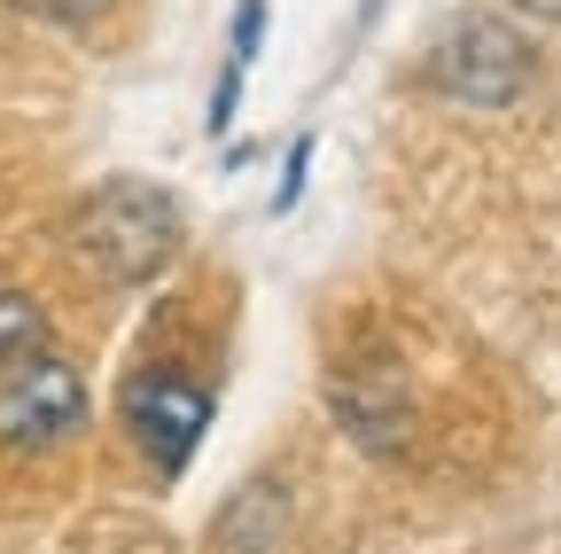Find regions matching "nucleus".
I'll list each match as a JSON object with an SVG mask.
<instances>
[{
	"label": "nucleus",
	"instance_id": "nucleus-2",
	"mask_svg": "<svg viewBox=\"0 0 561 554\" xmlns=\"http://www.w3.org/2000/svg\"><path fill=\"white\" fill-rule=\"evenodd\" d=\"M187 242V219L180 203L149 180H110L79 203V219H70V250H79L102 282L133 290V282H157V273L180 258Z\"/></svg>",
	"mask_w": 561,
	"mask_h": 554
},
{
	"label": "nucleus",
	"instance_id": "nucleus-5",
	"mask_svg": "<svg viewBox=\"0 0 561 554\" xmlns=\"http://www.w3.org/2000/svg\"><path fill=\"white\" fill-rule=\"evenodd\" d=\"M24 16H47V24H94L110 16V0H16Z\"/></svg>",
	"mask_w": 561,
	"mask_h": 554
},
{
	"label": "nucleus",
	"instance_id": "nucleus-3",
	"mask_svg": "<svg viewBox=\"0 0 561 554\" xmlns=\"http://www.w3.org/2000/svg\"><path fill=\"white\" fill-rule=\"evenodd\" d=\"M430 87L460 110H507L530 87V39L507 16H460L430 47Z\"/></svg>",
	"mask_w": 561,
	"mask_h": 554
},
{
	"label": "nucleus",
	"instance_id": "nucleus-7",
	"mask_svg": "<svg viewBox=\"0 0 561 554\" xmlns=\"http://www.w3.org/2000/svg\"><path fill=\"white\" fill-rule=\"evenodd\" d=\"M523 16H538V24H561V0H515Z\"/></svg>",
	"mask_w": 561,
	"mask_h": 554
},
{
	"label": "nucleus",
	"instance_id": "nucleus-4",
	"mask_svg": "<svg viewBox=\"0 0 561 554\" xmlns=\"http://www.w3.org/2000/svg\"><path fill=\"white\" fill-rule=\"evenodd\" d=\"M203 430H210V398L195 383H180V375L133 383V438H140V453H149L164 476L187 468V453H195Z\"/></svg>",
	"mask_w": 561,
	"mask_h": 554
},
{
	"label": "nucleus",
	"instance_id": "nucleus-6",
	"mask_svg": "<svg viewBox=\"0 0 561 554\" xmlns=\"http://www.w3.org/2000/svg\"><path fill=\"white\" fill-rule=\"evenodd\" d=\"M305 165H312V142H297V149H289V180H280V212L297 203V188H305Z\"/></svg>",
	"mask_w": 561,
	"mask_h": 554
},
{
	"label": "nucleus",
	"instance_id": "nucleus-1",
	"mask_svg": "<svg viewBox=\"0 0 561 554\" xmlns=\"http://www.w3.org/2000/svg\"><path fill=\"white\" fill-rule=\"evenodd\" d=\"M87 430V383L62 360L47 313L24 290H0V445L47 453Z\"/></svg>",
	"mask_w": 561,
	"mask_h": 554
}]
</instances>
